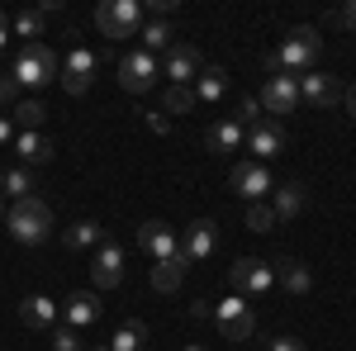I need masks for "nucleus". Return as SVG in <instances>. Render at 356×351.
I'll return each instance as SVG.
<instances>
[{
    "instance_id": "nucleus-20",
    "label": "nucleus",
    "mask_w": 356,
    "mask_h": 351,
    "mask_svg": "<svg viewBox=\"0 0 356 351\" xmlns=\"http://www.w3.org/2000/svg\"><path fill=\"white\" fill-rule=\"evenodd\" d=\"M275 280L285 285V295H309L314 290V275H309V266L304 261H295V256H280V261H271Z\"/></svg>"
},
{
    "instance_id": "nucleus-37",
    "label": "nucleus",
    "mask_w": 356,
    "mask_h": 351,
    "mask_svg": "<svg viewBox=\"0 0 356 351\" xmlns=\"http://www.w3.org/2000/svg\"><path fill=\"white\" fill-rule=\"evenodd\" d=\"M143 124H147V129H152L157 138L171 133V114H143Z\"/></svg>"
},
{
    "instance_id": "nucleus-31",
    "label": "nucleus",
    "mask_w": 356,
    "mask_h": 351,
    "mask_svg": "<svg viewBox=\"0 0 356 351\" xmlns=\"http://www.w3.org/2000/svg\"><path fill=\"white\" fill-rule=\"evenodd\" d=\"M195 105H200V100H195V85H166L162 114H191Z\"/></svg>"
},
{
    "instance_id": "nucleus-21",
    "label": "nucleus",
    "mask_w": 356,
    "mask_h": 351,
    "mask_svg": "<svg viewBox=\"0 0 356 351\" xmlns=\"http://www.w3.org/2000/svg\"><path fill=\"white\" fill-rule=\"evenodd\" d=\"M275 195V218H280V223H290V218H300L304 214V204H309V190L300 186V181H285V186H275L271 190Z\"/></svg>"
},
{
    "instance_id": "nucleus-4",
    "label": "nucleus",
    "mask_w": 356,
    "mask_h": 351,
    "mask_svg": "<svg viewBox=\"0 0 356 351\" xmlns=\"http://www.w3.org/2000/svg\"><path fill=\"white\" fill-rule=\"evenodd\" d=\"M95 28L105 38H134V33H143V5L138 0H100L95 5Z\"/></svg>"
},
{
    "instance_id": "nucleus-22",
    "label": "nucleus",
    "mask_w": 356,
    "mask_h": 351,
    "mask_svg": "<svg viewBox=\"0 0 356 351\" xmlns=\"http://www.w3.org/2000/svg\"><path fill=\"white\" fill-rule=\"evenodd\" d=\"M191 270V256L186 252H176L171 261H152V290L157 295H171V290H181V275Z\"/></svg>"
},
{
    "instance_id": "nucleus-39",
    "label": "nucleus",
    "mask_w": 356,
    "mask_h": 351,
    "mask_svg": "<svg viewBox=\"0 0 356 351\" xmlns=\"http://www.w3.org/2000/svg\"><path fill=\"white\" fill-rule=\"evenodd\" d=\"M191 318H195V323H209V318H214V304L195 299V304H191Z\"/></svg>"
},
{
    "instance_id": "nucleus-11",
    "label": "nucleus",
    "mask_w": 356,
    "mask_h": 351,
    "mask_svg": "<svg viewBox=\"0 0 356 351\" xmlns=\"http://www.w3.org/2000/svg\"><path fill=\"white\" fill-rule=\"evenodd\" d=\"M257 100L266 105V114H295V109H300V76H290V72L266 76V85H261Z\"/></svg>"
},
{
    "instance_id": "nucleus-42",
    "label": "nucleus",
    "mask_w": 356,
    "mask_h": 351,
    "mask_svg": "<svg viewBox=\"0 0 356 351\" xmlns=\"http://www.w3.org/2000/svg\"><path fill=\"white\" fill-rule=\"evenodd\" d=\"M342 105H347V114L356 119V85H347V90H342Z\"/></svg>"
},
{
    "instance_id": "nucleus-14",
    "label": "nucleus",
    "mask_w": 356,
    "mask_h": 351,
    "mask_svg": "<svg viewBox=\"0 0 356 351\" xmlns=\"http://www.w3.org/2000/svg\"><path fill=\"white\" fill-rule=\"evenodd\" d=\"M285 142H290V138H285V129H280L275 119H261L257 129H247V152H257V162H261V166L271 162V157H280Z\"/></svg>"
},
{
    "instance_id": "nucleus-6",
    "label": "nucleus",
    "mask_w": 356,
    "mask_h": 351,
    "mask_svg": "<svg viewBox=\"0 0 356 351\" xmlns=\"http://www.w3.org/2000/svg\"><path fill=\"white\" fill-rule=\"evenodd\" d=\"M95 72H100V57L90 53V48H72V53L62 57V72H57V81H62V90L67 95H86L90 90V81H95Z\"/></svg>"
},
{
    "instance_id": "nucleus-43",
    "label": "nucleus",
    "mask_w": 356,
    "mask_h": 351,
    "mask_svg": "<svg viewBox=\"0 0 356 351\" xmlns=\"http://www.w3.org/2000/svg\"><path fill=\"white\" fill-rule=\"evenodd\" d=\"M10 43V19H5V10H0V48Z\"/></svg>"
},
{
    "instance_id": "nucleus-29",
    "label": "nucleus",
    "mask_w": 356,
    "mask_h": 351,
    "mask_svg": "<svg viewBox=\"0 0 356 351\" xmlns=\"http://www.w3.org/2000/svg\"><path fill=\"white\" fill-rule=\"evenodd\" d=\"M0 195H10V199H29V195H33V171H29V166H10V171H0Z\"/></svg>"
},
{
    "instance_id": "nucleus-35",
    "label": "nucleus",
    "mask_w": 356,
    "mask_h": 351,
    "mask_svg": "<svg viewBox=\"0 0 356 351\" xmlns=\"http://www.w3.org/2000/svg\"><path fill=\"white\" fill-rule=\"evenodd\" d=\"M0 105H19V81H15L10 72L0 76Z\"/></svg>"
},
{
    "instance_id": "nucleus-36",
    "label": "nucleus",
    "mask_w": 356,
    "mask_h": 351,
    "mask_svg": "<svg viewBox=\"0 0 356 351\" xmlns=\"http://www.w3.org/2000/svg\"><path fill=\"white\" fill-rule=\"evenodd\" d=\"M332 24H342V28H352V33H356V0H347L342 10H332Z\"/></svg>"
},
{
    "instance_id": "nucleus-1",
    "label": "nucleus",
    "mask_w": 356,
    "mask_h": 351,
    "mask_svg": "<svg viewBox=\"0 0 356 351\" xmlns=\"http://www.w3.org/2000/svg\"><path fill=\"white\" fill-rule=\"evenodd\" d=\"M5 228H10V238H15V243L38 247V243H48V233H53V209H48L38 195L15 199V204H10V214H5Z\"/></svg>"
},
{
    "instance_id": "nucleus-34",
    "label": "nucleus",
    "mask_w": 356,
    "mask_h": 351,
    "mask_svg": "<svg viewBox=\"0 0 356 351\" xmlns=\"http://www.w3.org/2000/svg\"><path fill=\"white\" fill-rule=\"evenodd\" d=\"M48 342H53V351H86L81 342H76V327H53Z\"/></svg>"
},
{
    "instance_id": "nucleus-45",
    "label": "nucleus",
    "mask_w": 356,
    "mask_h": 351,
    "mask_svg": "<svg viewBox=\"0 0 356 351\" xmlns=\"http://www.w3.org/2000/svg\"><path fill=\"white\" fill-rule=\"evenodd\" d=\"M90 351H110V347H90Z\"/></svg>"
},
{
    "instance_id": "nucleus-12",
    "label": "nucleus",
    "mask_w": 356,
    "mask_h": 351,
    "mask_svg": "<svg viewBox=\"0 0 356 351\" xmlns=\"http://www.w3.org/2000/svg\"><path fill=\"white\" fill-rule=\"evenodd\" d=\"M138 247L152 256V261H171L176 252H181V238H176V228L162 223V218H147L143 228H138Z\"/></svg>"
},
{
    "instance_id": "nucleus-32",
    "label": "nucleus",
    "mask_w": 356,
    "mask_h": 351,
    "mask_svg": "<svg viewBox=\"0 0 356 351\" xmlns=\"http://www.w3.org/2000/svg\"><path fill=\"white\" fill-rule=\"evenodd\" d=\"M247 228L252 233H271V228H280V218H275V209L266 199H257V204H247Z\"/></svg>"
},
{
    "instance_id": "nucleus-8",
    "label": "nucleus",
    "mask_w": 356,
    "mask_h": 351,
    "mask_svg": "<svg viewBox=\"0 0 356 351\" xmlns=\"http://www.w3.org/2000/svg\"><path fill=\"white\" fill-rule=\"evenodd\" d=\"M214 327H219L228 342H247V337H252V327H257L252 304H247L243 295H228L223 304H214Z\"/></svg>"
},
{
    "instance_id": "nucleus-9",
    "label": "nucleus",
    "mask_w": 356,
    "mask_h": 351,
    "mask_svg": "<svg viewBox=\"0 0 356 351\" xmlns=\"http://www.w3.org/2000/svg\"><path fill=\"white\" fill-rule=\"evenodd\" d=\"M228 285H233V295H266L275 285V270L266 261H257V256H238L233 266H228Z\"/></svg>"
},
{
    "instance_id": "nucleus-24",
    "label": "nucleus",
    "mask_w": 356,
    "mask_h": 351,
    "mask_svg": "<svg viewBox=\"0 0 356 351\" xmlns=\"http://www.w3.org/2000/svg\"><path fill=\"white\" fill-rule=\"evenodd\" d=\"M147 342H152L147 323H143V318H129V323H119V327H114V337L105 342V347H110V351H143Z\"/></svg>"
},
{
    "instance_id": "nucleus-33",
    "label": "nucleus",
    "mask_w": 356,
    "mask_h": 351,
    "mask_svg": "<svg viewBox=\"0 0 356 351\" xmlns=\"http://www.w3.org/2000/svg\"><path fill=\"white\" fill-rule=\"evenodd\" d=\"M233 119H238L243 129H257V124H261V100H257V95H243V100H238V114H233Z\"/></svg>"
},
{
    "instance_id": "nucleus-41",
    "label": "nucleus",
    "mask_w": 356,
    "mask_h": 351,
    "mask_svg": "<svg viewBox=\"0 0 356 351\" xmlns=\"http://www.w3.org/2000/svg\"><path fill=\"white\" fill-rule=\"evenodd\" d=\"M271 351H304V342H295V337H275Z\"/></svg>"
},
{
    "instance_id": "nucleus-16",
    "label": "nucleus",
    "mask_w": 356,
    "mask_h": 351,
    "mask_svg": "<svg viewBox=\"0 0 356 351\" xmlns=\"http://www.w3.org/2000/svg\"><path fill=\"white\" fill-rule=\"evenodd\" d=\"M204 147L209 152H219V157H228V152H238V147H247V129L228 114V119H214L209 129H204Z\"/></svg>"
},
{
    "instance_id": "nucleus-13",
    "label": "nucleus",
    "mask_w": 356,
    "mask_h": 351,
    "mask_svg": "<svg viewBox=\"0 0 356 351\" xmlns=\"http://www.w3.org/2000/svg\"><path fill=\"white\" fill-rule=\"evenodd\" d=\"M300 100L314 109H332L342 105V85H337V76H328V72H304L300 76Z\"/></svg>"
},
{
    "instance_id": "nucleus-5",
    "label": "nucleus",
    "mask_w": 356,
    "mask_h": 351,
    "mask_svg": "<svg viewBox=\"0 0 356 351\" xmlns=\"http://www.w3.org/2000/svg\"><path fill=\"white\" fill-rule=\"evenodd\" d=\"M200 72H204V57H200V48H195L191 38H176L162 53V76L171 85H191Z\"/></svg>"
},
{
    "instance_id": "nucleus-19",
    "label": "nucleus",
    "mask_w": 356,
    "mask_h": 351,
    "mask_svg": "<svg viewBox=\"0 0 356 351\" xmlns=\"http://www.w3.org/2000/svg\"><path fill=\"white\" fill-rule=\"evenodd\" d=\"M15 157L24 166H48L57 157V147H53V138H43V133H15Z\"/></svg>"
},
{
    "instance_id": "nucleus-40",
    "label": "nucleus",
    "mask_w": 356,
    "mask_h": 351,
    "mask_svg": "<svg viewBox=\"0 0 356 351\" xmlns=\"http://www.w3.org/2000/svg\"><path fill=\"white\" fill-rule=\"evenodd\" d=\"M0 147H15V119L0 114Z\"/></svg>"
},
{
    "instance_id": "nucleus-23",
    "label": "nucleus",
    "mask_w": 356,
    "mask_h": 351,
    "mask_svg": "<svg viewBox=\"0 0 356 351\" xmlns=\"http://www.w3.org/2000/svg\"><path fill=\"white\" fill-rule=\"evenodd\" d=\"M62 313H67V327H90L100 318V295H90V290H76V295L62 304Z\"/></svg>"
},
{
    "instance_id": "nucleus-15",
    "label": "nucleus",
    "mask_w": 356,
    "mask_h": 351,
    "mask_svg": "<svg viewBox=\"0 0 356 351\" xmlns=\"http://www.w3.org/2000/svg\"><path fill=\"white\" fill-rule=\"evenodd\" d=\"M90 280H95V290H114V285L124 280V252L114 243L95 247V256H90Z\"/></svg>"
},
{
    "instance_id": "nucleus-26",
    "label": "nucleus",
    "mask_w": 356,
    "mask_h": 351,
    "mask_svg": "<svg viewBox=\"0 0 356 351\" xmlns=\"http://www.w3.org/2000/svg\"><path fill=\"white\" fill-rule=\"evenodd\" d=\"M223 85H228V72H223V67H204V72L195 76V100H200V105H214L223 95Z\"/></svg>"
},
{
    "instance_id": "nucleus-25",
    "label": "nucleus",
    "mask_w": 356,
    "mask_h": 351,
    "mask_svg": "<svg viewBox=\"0 0 356 351\" xmlns=\"http://www.w3.org/2000/svg\"><path fill=\"white\" fill-rule=\"evenodd\" d=\"M62 243L72 247V252H86V247H100V243H105V228H100L95 218H81V223H72V228L62 233Z\"/></svg>"
},
{
    "instance_id": "nucleus-44",
    "label": "nucleus",
    "mask_w": 356,
    "mask_h": 351,
    "mask_svg": "<svg viewBox=\"0 0 356 351\" xmlns=\"http://www.w3.org/2000/svg\"><path fill=\"white\" fill-rule=\"evenodd\" d=\"M181 351H209V347H204V342H186Z\"/></svg>"
},
{
    "instance_id": "nucleus-38",
    "label": "nucleus",
    "mask_w": 356,
    "mask_h": 351,
    "mask_svg": "<svg viewBox=\"0 0 356 351\" xmlns=\"http://www.w3.org/2000/svg\"><path fill=\"white\" fill-rule=\"evenodd\" d=\"M147 10H152V19H166V15H176V10H181V0H152Z\"/></svg>"
},
{
    "instance_id": "nucleus-18",
    "label": "nucleus",
    "mask_w": 356,
    "mask_h": 351,
    "mask_svg": "<svg viewBox=\"0 0 356 351\" xmlns=\"http://www.w3.org/2000/svg\"><path fill=\"white\" fill-rule=\"evenodd\" d=\"M19 323L33 327V332H53L57 327V304L48 295H29L24 304H19Z\"/></svg>"
},
{
    "instance_id": "nucleus-27",
    "label": "nucleus",
    "mask_w": 356,
    "mask_h": 351,
    "mask_svg": "<svg viewBox=\"0 0 356 351\" xmlns=\"http://www.w3.org/2000/svg\"><path fill=\"white\" fill-rule=\"evenodd\" d=\"M43 19H48V15H43L38 5H24V10H15V19H10V24H15V38H24V43H38V38H43Z\"/></svg>"
},
{
    "instance_id": "nucleus-17",
    "label": "nucleus",
    "mask_w": 356,
    "mask_h": 351,
    "mask_svg": "<svg viewBox=\"0 0 356 351\" xmlns=\"http://www.w3.org/2000/svg\"><path fill=\"white\" fill-rule=\"evenodd\" d=\"M214 247H219V223H214V218H195L191 233L181 238V252H186L191 261H209Z\"/></svg>"
},
{
    "instance_id": "nucleus-28",
    "label": "nucleus",
    "mask_w": 356,
    "mask_h": 351,
    "mask_svg": "<svg viewBox=\"0 0 356 351\" xmlns=\"http://www.w3.org/2000/svg\"><path fill=\"white\" fill-rule=\"evenodd\" d=\"M138 38H143V53H152V57H157V53H166V48L176 43V28L166 24V19H147Z\"/></svg>"
},
{
    "instance_id": "nucleus-3",
    "label": "nucleus",
    "mask_w": 356,
    "mask_h": 351,
    "mask_svg": "<svg viewBox=\"0 0 356 351\" xmlns=\"http://www.w3.org/2000/svg\"><path fill=\"white\" fill-rule=\"evenodd\" d=\"M318 53H323V38H318V28L300 24V28H290V33H285V43H280L271 57H275V67H280V72H290V76H304V72H314Z\"/></svg>"
},
{
    "instance_id": "nucleus-30",
    "label": "nucleus",
    "mask_w": 356,
    "mask_h": 351,
    "mask_svg": "<svg viewBox=\"0 0 356 351\" xmlns=\"http://www.w3.org/2000/svg\"><path fill=\"white\" fill-rule=\"evenodd\" d=\"M43 119H48V105H43L38 95H29V100L15 105V124H19L24 133H38V124H43Z\"/></svg>"
},
{
    "instance_id": "nucleus-7",
    "label": "nucleus",
    "mask_w": 356,
    "mask_h": 351,
    "mask_svg": "<svg viewBox=\"0 0 356 351\" xmlns=\"http://www.w3.org/2000/svg\"><path fill=\"white\" fill-rule=\"evenodd\" d=\"M162 76V57L152 53H124L119 57V85L129 90V95H143V90H152V81Z\"/></svg>"
},
{
    "instance_id": "nucleus-10",
    "label": "nucleus",
    "mask_w": 356,
    "mask_h": 351,
    "mask_svg": "<svg viewBox=\"0 0 356 351\" xmlns=\"http://www.w3.org/2000/svg\"><path fill=\"white\" fill-rule=\"evenodd\" d=\"M228 186L238 190L247 204H257V199H266V195L275 190V181H271V171H266L261 162H238L233 171H228Z\"/></svg>"
},
{
    "instance_id": "nucleus-2",
    "label": "nucleus",
    "mask_w": 356,
    "mask_h": 351,
    "mask_svg": "<svg viewBox=\"0 0 356 351\" xmlns=\"http://www.w3.org/2000/svg\"><path fill=\"white\" fill-rule=\"evenodd\" d=\"M57 72H62V62H57V53L48 43H24L15 53V62H10V76L19 85H29V90H43L48 81H57Z\"/></svg>"
}]
</instances>
